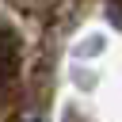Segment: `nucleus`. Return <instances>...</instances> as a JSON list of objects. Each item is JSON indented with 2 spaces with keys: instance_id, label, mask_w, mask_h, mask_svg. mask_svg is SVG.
<instances>
[{
  "instance_id": "f03ea898",
  "label": "nucleus",
  "mask_w": 122,
  "mask_h": 122,
  "mask_svg": "<svg viewBox=\"0 0 122 122\" xmlns=\"http://www.w3.org/2000/svg\"><path fill=\"white\" fill-rule=\"evenodd\" d=\"M30 122H42V118H30Z\"/></svg>"
},
{
  "instance_id": "f257e3e1",
  "label": "nucleus",
  "mask_w": 122,
  "mask_h": 122,
  "mask_svg": "<svg viewBox=\"0 0 122 122\" xmlns=\"http://www.w3.org/2000/svg\"><path fill=\"white\" fill-rule=\"evenodd\" d=\"M103 50H107V38L95 30V34H84V38L72 46V57H76V61H88V57H99Z\"/></svg>"
}]
</instances>
